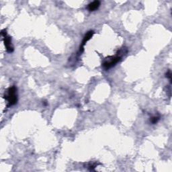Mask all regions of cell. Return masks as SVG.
Masks as SVG:
<instances>
[{"label":"cell","mask_w":172,"mask_h":172,"mask_svg":"<svg viewBox=\"0 0 172 172\" xmlns=\"http://www.w3.org/2000/svg\"><path fill=\"white\" fill-rule=\"evenodd\" d=\"M4 98L7 101V106H11L16 104L18 102V96H17V88L15 86H12L7 89V94Z\"/></svg>","instance_id":"cell-1"},{"label":"cell","mask_w":172,"mask_h":172,"mask_svg":"<svg viewBox=\"0 0 172 172\" xmlns=\"http://www.w3.org/2000/svg\"><path fill=\"white\" fill-rule=\"evenodd\" d=\"M1 34H2V35L3 37V42H4V45H5V46H6V50L7 51L8 53H12L14 49V46H13L12 43L11 37L9 36H7L6 29L3 30V31L1 32Z\"/></svg>","instance_id":"cell-2"},{"label":"cell","mask_w":172,"mask_h":172,"mask_svg":"<svg viewBox=\"0 0 172 172\" xmlns=\"http://www.w3.org/2000/svg\"><path fill=\"white\" fill-rule=\"evenodd\" d=\"M120 59H121V57L118 55L114 56V57H110L105 60V61L103 63V67L105 69H108L114 67L116 64L118 63Z\"/></svg>","instance_id":"cell-3"},{"label":"cell","mask_w":172,"mask_h":172,"mask_svg":"<svg viewBox=\"0 0 172 172\" xmlns=\"http://www.w3.org/2000/svg\"><path fill=\"white\" fill-rule=\"evenodd\" d=\"M94 34V32L93 31H90L89 32H87V34H85V36L84 37V39L82 41V42H81V44L80 45V47H79V51L80 53H82L84 51V46L85 45V43L87 42L90 38H91Z\"/></svg>","instance_id":"cell-4"},{"label":"cell","mask_w":172,"mask_h":172,"mask_svg":"<svg viewBox=\"0 0 172 172\" xmlns=\"http://www.w3.org/2000/svg\"><path fill=\"white\" fill-rule=\"evenodd\" d=\"M100 1H94L89 4L88 6V8L90 12H93V11L96 10L98 8L100 7Z\"/></svg>","instance_id":"cell-5"},{"label":"cell","mask_w":172,"mask_h":172,"mask_svg":"<svg viewBox=\"0 0 172 172\" xmlns=\"http://www.w3.org/2000/svg\"><path fill=\"white\" fill-rule=\"evenodd\" d=\"M160 120V117H157V116H155V117H153L150 118V121L152 124H156L157 123V122Z\"/></svg>","instance_id":"cell-6"},{"label":"cell","mask_w":172,"mask_h":172,"mask_svg":"<svg viewBox=\"0 0 172 172\" xmlns=\"http://www.w3.org/2000/svg\"><path fill=\"white\" fill-rule=\"evenodd\" d=\"M166 77H167V78H169L170 81H171V71L169 70L168 71H167L166 73Z\"/></svg>","instance_id":"cell-7"}]
</instances>
